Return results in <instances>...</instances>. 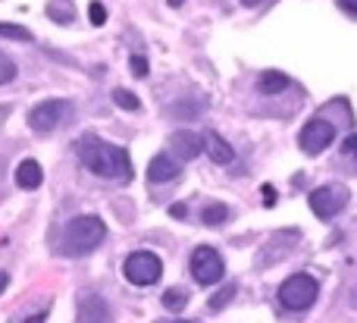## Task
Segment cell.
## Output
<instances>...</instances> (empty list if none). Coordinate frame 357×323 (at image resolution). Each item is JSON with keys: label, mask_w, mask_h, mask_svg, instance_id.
I'll use <instances>...</instances> for the list:
<instances>
[{"label": "cell", "mask_w": 357, "mask_h": 323, "mask_svg": "<svg viewBox=\"0 0 357 323\" xmlns=\"http://www.w3.org/2000/svg\"><path fill=\"white\" fill-rule=\"evenodd\" d=\"M173 323H188V320H173Z\"/></svg>", "instance_id": "32"}, {"label": "cell", "mask_w": 357, "mask_h": 323, "mask_svg": "<svg viewBox=\"0 0 357 323\" xmlns=\"http://www.w3.org/2000/svg\"><path fill=\"white\" fill-rule=\"evenodd\" d=\"M13 79H16V63L6 54H0V85H6V82H13Z\"/></svg>", "instance_id": "21"}, {"label": "cell", "mask_w": 357, "mask_h": 323, "mask_svg": "<svg viewBox=\"0 0 357 323\" xmlns=\"http://www.w3.org/2000/svg\"><path fill=\"white\" fill-rule=\"evenodd\" d=\"M6 286H10V276L0 273V295H3V289H6Z\"/></svg>", "instance_id": "29"}, {"label": "cell", "mask_w": 357, "mask_h": 323, "mask_svg": "<svg viewBox=\"0 0 357 323\" xmlns=\"http://www.w3.org/2000/svg\"><path fill=\"white\" fill-rule=\"evenodd\" d=\"M0 35L10 41H31V31L25 25H13V22H0Z\"/></svg>", "instance_id": "18"}, {"label": "cell", "mask_w": 357, "mask_h": 323, "mask_svg": "<svg viewBox=\"0 0 357 323\" xmlns=\"http://www.w3.org/2000/svg\"><path fill=\"white\" fill-rule=\"evenodd\" d=\"M88 19H91V25H104L107 22V6L94 0V3L88 6Z\"/></svg>", "instance_id": "23"}, {"label": "cell", "mask_w": 357, "mask_h": 323, "mask_svg": "<svg viewBox=\"0 0 357 323\" xmlns=\"http://www.w3.org/2000/svg\"><path fill=\"white\" fill-rule=\"evenodd\" d=\"M169 142H173V157L176 160H195V157L204 151V138L197 135V132H191V129L173 132Z\"/></svg>", "instance_id": "10"}, {"label": "cell", "mask_w": 357, "mask_h": 323, "mask_svg": "<svg viewBox=\"0 0 357 323\" xmlns=\"http://www.w3.org/2000/svg\"><path fill=\"white\" fill-rule=\"evenodd\" d=\"M238 3H241V6H260L264 0H238Z\"/></svg>", "instance_id": "30"}, {"label": "cell", "mask_w": 357, "mask_h": 323, "mask_svg": "<svg viewBox=\"0 0 357 323\" xmlns=\"http://www.w3.org/2000/svg\"><path fill=\"white\" fill-rule=\"evenodd\" d=\"M69 110H73V104H69V100H60V98L41 100L38 107H31V110H29V126L35 132H54L56 126L69 117Z\"/></svg>", "instance_id": "8"}, {"label": "cell", "mask_w": 357, "mask_h": 323, "mask_svg": "<svg viewBox=\"0 0 357 323\" xmlns=\"http://www.w3.org/2000/svg\"><path fill=\"white\" fill-rule=\"evenodd\" d=\"M191 276H195L197 286H216V283L226 276V264H222L220 251L210 248V245H197L195 251H191Z\"/></svg>", "instance_id": "5"}, {"label": "cell", "mask_w": 357, "mask_h": 323, "mask_svg": "<svg viewBox=\"0 0 357 323\" xmlns=\"http://www.w3.org/2000/svg\"><path fill=\"white\" fill-rule=\"evenodd\" d=\"M229 204H222V201H213V204H204V213H201V220H204V226H222L229 220Z\"/></svg>", "instance_id": "16"}, {"label": "cell", "mask_w": 357, "mask_h": 323, "mask_svg": "<svg viewBox=\"0 0 357 323\" xmlns=\"http://www.w3.org/2000/svg\"><path fill=\"white\" fill-rule=\"evenodd\" d=\"M129 69H132L135 79H144V75H148V60H144L142 54H132L129 57Z\"/></svg>", "instance_id": "22"}, {"label": "cell", "mask_w": 357, "mask_h": 323, "mask_svg": "<svg viewBox=\"0 0 357 323\" xmlns=\"http://www.w3.org/2000/svg\"><path fill=\"white\" fill-rule=\"evenodd\" d=\"M185 3V0H169V6H182Z\"/></svg>", "instance_id": "31"}, {"label": "cell", "mask_w": 357, "mask_h": 323, "mask_svg": "<svg viewBox=\"0 0 357 323\" xmlns=\"http://www.w3.org/2000/svg\"><path fill=\"white\" fill-rule=\"evenodd\" d=\"M110 305H107L100 295H85L79 301V317L75 323H110Z\"/></svg>", "instance_id": "11"}, {"label": "cell", "mask_w": 357, "mask_h": 323, "mask_svg": "<svg viewBox=\"0 0 357 323\" xmlns=\"http://www.w3.org/2000/svg\"><path fill=\"white\" fill-rule=\"evenodd\" d=\"M75 154H79L82 167H85L88 173L100 176V179H113V182L132 179L129 154H126V148H119V144H110L98 135H85L75 144Z\"/></svg>", "instance_id": "1"}, {"label": "cell", "mask_w": 357, "mask_h": 323, "mask_svg": "<svg viewBox=\"0 0 357 323\" xmlns=\"http://www.w3.org/2000/svg\"><path fill=\"white\" fill-rule=\"evenodd\" d=\"M123 276L132 286H154L163 276V261L154 251H132L123 264Z\"/></svg>", "instance_id": "4"}, {"label": "cell", "mask_w": 357, "mask_h": 323, "mask_svg": "<svg viewBox=\"0 0 357 323\" xmlns=\"http://www.w3.org/2000/svg\"><path fill=\"white\" fill-rule=\"evenodd\" d=\"M47 16L54 19L56 25H69V22L75 19L73 0H50V3H47Z\"/></svg>", "instance_id": "15"}, {"label": "cell", "mask_w": 357, "mask_h": 323, "mask_svg": "<svg viewBox=\"0 0 357 323\" xmlns=\"http://www.w3.org/2000/svg\"><path fill=\"white\" fill-rule=\"evenodd\" d=\"M113 104L123 107V110H138V107H142V100H138L132 91H126V88H116V91H113Z\"/></svg>", "instance_id": "19"}, {"label": "cell", "mask_w": 357, "mask_h": 323, "mask_svg": "<svg viewBox=\"0 0 357 323\" xmlns=\"http://www.w3.org/2000/svg\"><path fill=\"white\" fill-rule=\"evenodd\" d=\"M289 85H291L289 75L279 73V69H264V73L257 75V91L266 94V98H273V94H282Z\"/></svg>", "instance_id": "14"}, {"label": "cell", "mask_w": 357, "mask_h": 323, "mask_svg": "<svg viewBox=\"0 0 357 323\" xmlns=\"http://www.w3.org/2000/svg\"><path fill=\"white\" fill-rule=\"evenodd\" d=\"M310 211L317 213L320 220H329L335 217V213H342L348 207V201H351V192H348L345 186H339V182H329V186H320L310 192Z\"/></svg>", "instance_id": "7"}, {"label": "cell", "mask_w": 357, "mask_h": 323, "mask_svg": "<svg viewBox=\"0 0 357 323\" xmlns=\"http://www.w3.org/2000/svg\"><path fill=\"white\" fill-rule=\"evenodd\" d=\"M201 138H204V151H207V157L213 163H220V167H229V163H235L232 144H229L222 135H216V132H204Z\"/></svg>", "instance_id": "12"}, {"label": "cell", "mask_w": 357, "mask_h": 323, "mask_svg": "<svg viewBox=\"0 0 357 323\" xmlns=\"http://www.w3.org/2000/svg\"><path fill=\"white\" fill-rule=\"evenodd\" d=\"M169 213H173L176 220H182L185 217V204H173V207H169Z\"/></svg>", "instance_id": "27"}, {"label": "cell", "mask_w": 357, "mask_h": 323, "mask_svg": "<svg viewBox=\"0 0 357 323\" xmlns=\"http://www.w3.org/2000/svg\"><path fill=\"white\" fill-rule=\"evenodd\" d=\"M264 204L266 207L276 204V188H273V186H264Z\"/></svg>", "instance_id": "25"}, {"label": "cell", "mask_w": 357, "mask_h": 323, "mask_svg": "<svg viewBox=\"0 0 357 323\" xmlns=\"http://www.w3.org/2000/svg\"><path fill=\"white\" fill-rule=\"evenodd\" d=\"M44 320H47V314H31L25 323H44Z\"/></svg>", "instance_id": "28"}, {"label": "cell", "mask_w": 357, "mask_h": 323, "mask_svg": "<svg viewBox=\"0 0 357 323\" xmlns=\"http://www.w3.org/2000/svg\"><path fill=\"white\" fill-rule=\"evenodd\" d=\"M320 295V283L310 273H291L289 280L279 286V305L285 311H307Z\"/></svg>", "instance_id": "3"}, {"label": "cell", "mask_w": 357, "mask_h": 323, "mask_svg": "<svg viewBox=\"0 0 357 323\" xmlns=\"http://www.w3.org/2000/svg\"><path fill=\"white\" fill-rule=\"evenodd\" d=\"M339 6L348 13V16H357V0H339Z\"/></svg>", "instance_id": "26"}, {"label": "cell", "mask_w": 357, "mask_h": 323, "mask_svg": "<svg viewBox=\"0 0 357 323\" xmlns=\"http://www.w3.org/2000/svg\"><path fill=\"white\" fill-rule=\"evenodd\" d=\"M335 135H339L335 123H329V119H323V117H314L310 123H304L301 135H298V144H301V151L307 157H320L326 148H333Z\"/></svg>", "instance_id": "6"}, {"label": "cell", "mask_w": 357, "mask_h": 323, "mask_svg": "<svg viewBox=\"0 0 357 323\" xmlns=\"http://www.w3.org/2000/svg\"><path fill=\"white\" fill-rule=\"evenodd\" d=\"M185 305H188V292H182V289H167L163 292V308L167 311H182Z\"/></svg>", "instance_id": "17"}, {"label": "cell", "mask_w": 357, "mask_h": 323, "mask_svg": "<svg viewBox=\"0 0 357 323\" xmlns=\"http://www.w3.org/2000/svg\"><path fill=\"white\" fill-rule=\"evenodd\" d=\"M235 299V286H226V289H220V292L210 299V311H222V308L229 305V301Z\"/></svg>", "instance_id": "20"}, {"label": "cell", "mask_w": 357, "mask_h": 323, "mask_svg": "<svg viewBox=\"0 0 357 323\" xmlns=\"http://www.w3.org/2000/svg\"><path fill=\"white\" fill-rule=\"evenodd\" d=\"M44 182V170L38 160H31V157H25L22 163L16 167V186L25 188V192H31V188H38Z\"/></svg>", "instance_id": "13"}, {"label": "cell", "mask_w": 357, "mask_h": 323, "mask_svg": "<svg viewBox=\"0 0 357 323\" xmlns=\"http://www.w3.org/2000/svg\"><path fill=\"white\" fill-rule=\"evenodd\" d=\"M107 239V223L94 213H82V217L69 220L66 230H63V242L60 251L69 257H82V255H91L100 242Z\"/></svg>", "instance_id": "2"}, {"label": "cell", "mask_w": 357, "mask_h": 323, "mask_svg": "<svg viewBox=\"0 0 357 323\" xmlns=\"http://www.w3.org/2000/svg\"><path fill=\"white\" fill-rule=\"evenodd\" d=\"M342 151H345V157H354V160H357V132L345 138V148H342Z\"/></svg>", "instance_id": "24"}, {"label": "cell", "mask_w": 357, "mask_h": 323, "mask_svg": "<svg viewBox=\"0 0 357 323\" xmlns=\"http://www.w3.org/2000/svg\"><path fill=\"white\" fill-rule=\"evenodd\" d=\"M182 173V160H176L173 154H157L154 160L148 163V182L151 186H160V182H173L176 176Z\"/></svg>", "instance_id": "9"}]
</instances>
